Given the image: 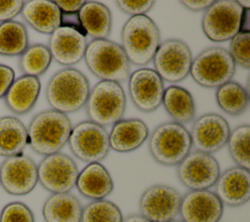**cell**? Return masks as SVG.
<instances>
[{
    "mask_svg": "<svg viewBox=\"0 0 250 222\" xmlns=\"http://www.w3.org/2000/svg\"><path fill=\"white\" fill-rule=\"evenodd\" d=\"M72 129L69 117L55 110L36 113L27 127V141L38 155H49L60 151L68 141Z\"/></svg>",
    "mask_w": 250,
    "mask_h": 222,
    "instance_id": "cell-1",
    "label": "cell"
},
{
    "mask_svg": "<svg viewBox=\"0 0 250 222\" xmlns=\"http://www.w3.org/2000/svg\"><path fill=\"white\" fill-rule=\"evenodd\" d=\"M89 92L87 77L76 68L64 67L50 78L45 95L52 110L66 114L84 107Z\"/></svg>",
    "mask_w": 250,
    "mask_h": 222,
    "instance_id": "cell-2",
    "label": "cell"
},
{
    "mask_svg": "<svg viewBox=\"0 0 250 222\" xmlns=\"http://www.w3.org/2000/svg\"><path fill=\"white\" fill-rule=\"evenodd\" d=\"M121 44L129 63L146 66L160 44L159 28L146 15L130 17L121 30Z\"/></svg>",
    "mask_w": 250,
    "mask_h": 222,
    "instance_id": "cell-3",
    "label": "cell"
},
{
    "mask_svg": "<svg viewBox=\"0 0 250 222\" xmlns=\"http://www.w3.org/2000/svg\"><path fill=\"white\" fill-rule=\"evenodd\" d=\"M85 63L101 80L123 82L129 78L130 63L120 44L108 39H92L86 47Z\"/></svg>",
    "mask_w": 250,
    "mask_h": 222,
    "instance_id": "cell-4",
    "label": "cell"
},
{
    "mask_svg": "<svg viewBox=\"0 0 250 222\" xmlns=\"http://www.w3.org/2000/svg\"><path fill=\"white\" fill-rule=\"evenodd\" d=\"M191 148L189 131L175 121L159 124L148 137L150 155L162 165H178L190 153Z\"/></svg>",
    "mask_w": 250,
    "mask_h": 222,
    "instance_id": "cell-5",
    "label": "cell"
},
{
    "mask_svg": "<svg viewBox=\"0 0 250 222\" xmlns=\"http://www.w3.org/2000/svg\"><path fill=\"white\" fill-rule=\"evenodd\" d=\"M85 105L90 121L103 127L113 125L125 112V92L120 83L101 80L90 90Z\"/></svg>",
    "mask_w": 250,
    "mask_h": 222,
    "instance_id": "cell-6",
    "label": "cell"
},
{
    "mask_svg": "<svg viewBox=\"0 0 250 222\" xmlns=\"http://www.w3.org/2000/svg\"><path fill=\"white\" fill-rule=\"evenodd\" d=\"M235 73V63L229 51L212 46L192 59L189 74L200 86L218 88L230 81Z\"/></svg>",
    "mask_w": 250,
    "mask_h": 222,
    "instance_id": "cell-7",
    "label": "cell"
},
{
    "mask_svg": "<svg viewBox=\"0 0 250 222\" xmlns=\"http://www.w3.org/2000/svg\"><path fill=\"white\" fill-rule=\"evenodd\" d=\"M244 10L235 0H217L203 13L201 27L213 42L230 40L240 31Z\"/></svg>",
    "mask_w": 250,
    "mask_h": 222,
    "instance_id": "cell-8",
    "label": "cell"
},
{
    "mask_svg": "<svg viewBox=\"0 0 250 222\" xmlns=\"http://www.w3.org/2000/svg\"><path fill=\"white\" fill-rule=\"evenodd\" d=\"M67 143L71 153L88 163L103 160L110 150L105 128L90 120L78 122L72 127Z\"/></svg>",
    "mask_w": 250,
    "mask_h": 222,
    "instance_id": "cell-9",
    "label": "cell"
},
{
    "mask_svg": "<svg viewBox=\"0 0 250 222\" xmlns=\"http://www.w3.org/2000/svg\"><path fill=\"white\" fill-rule=\"evenodd\" d=\"M192 59L191 51L186 42L170 38L160 42L152 61L154 70L162 80L176 83L189 75Z\"/></svg>",
    "mask_w": 250,
    "mask_h": 222,
    "instance_id": "cell-10",
    "label": "cell"
},
{
    "mask_svg": "<svg viewBox=\"0 0 250 222\" xmlns=\"http://www.w3.org/2000/svg\"><path fill=\"white\" fill-rule=\"evenodd\" d=\"M78 173L74 160L62 153L46 155L37 165L38 182L52 194L69 193L76 184Z\"/></svg>",
    "mask_w": 250,
    "mask_h": 222,
    "instance_id": "cell-11",
    "label": "cell"
},
{
    "mask_svg": "<svg viewBox=\"0 0 250 222\" xmlns=\"http://www.w3.org/2000/svg\"><path fill=\"white\" fill-rule=\"evenodd\" d=\"M220 174L217 159L210 154L197 151L189 153L177 165L180 182L190 191L208 190L215 185Z\"/></svg>",
    "mask_w": 250,
    "mask_h": 222,
    "instance_id": "cell-12",
    "label": "cell"
},
{
    "mask_svg": "<svg viewBox=\"0 0 250 222\" xmlns=\"http://www.w3.org/2000/svg\"><path fill=\"white\" fill-rule=\"evenodd\" d=\"M181 199L180 193L171 186L152 185L140 198L141 215L150 222H170L179 214Z\"/></svg>",
    "mask_w": 250,
    "mask_h": 222,
    "instance_id": "cell-13",
    "label": "cell"
},
{
    "mask_svg": "<svg viewBox=\"0 0 250 222\" xmlns=\"http://www.w3.org/2000/svg\"><path fill=\"white\" fill-rule=\"evenodd\" d=\"M37 165L27 155L6 157L0 164V184L13 196L29 194L37 185Z\"/></svg>",
    "mask_w": 250,
    "mask_h": 222,
    "instance_id": "cell-14",
    "label": "cell"
},
{
    "mask_svg": "<svg viewBox=\"0 0 250 222\" xmlns=\"http://www.w3.org/2000/svg\"><path fill=\"white\" fill-rule=\"evenodd\" d=\"M128 91L138 110L150 112L162 104L164 83L154 69L143 67L129 75Z\"/></svg>",
    "mask_w": 250,
    "mask_h": 222,
    "instance_id": "cell-15",
    "label": "cell"
},
{
    "mask_svg": "<svg viewBox=\"0 0 250 222\" xmlns=\"http://www.w3.org/2000/svg\"><path fill=\"white\" fill-rule=\"evenodd\" d=\"M229 133V125L222 115L204 113L191 126V147L197 152L212 155L227 145Z\"/></svg>",
    "mask_w": 250,
    "mask_h": 222,
    "instance_id": "cell-16",
    "label": "cell"
},
{
    "mask_svg": "<svg viewBox=\"0 0 250 222\" xmlns=\"http://www.w3.org/2000/svg\"><path fill=\"white\" fill-rule=\"evenodd\" d=\"M50 35L48 48L58 64L70 67L84 58L87 39L82 29L61 25Z\"/></svg>",
    "mask_w": 250,
    "mask_h": 222,
    "instance_id": "cell-17",
    "label": "cell"
},
{
    "mask_svg": "<svg viewBox=\"0 0 250 222\" xmlns=\"http://www.w3.org/2000/svg\"><path fill=\"white\" fill-rule=\"evenodd\" d=\"M224 204L209 190L189 191L181 199L179 214L183 222H219Z\"/></svg>",
    "mask_w": 250,
    "mask_h": 222,
    "instance_id": "cell-18",
    "label": "cell"
},
{
    "mask_svg": "<svg viewBox=\"0 0 250 222\" xmlns=\"http://www.w3.org/2000/svg\"><path fill=\"white\" fill-rule=\"evenodd\" d=\"M214 186L215 194L223 204L241 206L250 198V172L239 166L230 167L220 174Z\"/></svg>",
    "mask_w": 250,
    "mask_h": 222,
    "instance_id": "cell-19",
    "label": "cell"
},
{
    "mask_svg": "<svg viewBox=\"0 0 250 222\" xmlns=\"http://www.w3.org/2000/svg\"><path fill=\"white\" fill-rule=\"evenodd\" d=\"M148 138L147 125L139 118L120 119L108 134L109 147L118 153H129L141 147Z\"/></svg>",
    "mask_w": 250,
    "mask_h": 222,
    "instance_id": "cell-20",
    "label": "cell"
},
{
    "mask_svg": "<svg viewBox=\"0 0 250 222\" xmlns=\"http://www.w3.org/2000/svg\"><path fill=\"white\" fill-rule=\"evenodd\" d=\"M21 14L23 20L40 33L52 34L61 26L62 12L54 1H24Z\"/></svg>",
    "mask_w": 250,
    "mask_h": 222,
    "instance_id": "cell-21",
    "label": "cell"
},
{
    "mask_svg": "<svg viewBox=\"0 0 250 222\" xmlns=\"http://www.w3.org/2000/svg\"><path fill=\"white\" fill-rule=\"evenodd\" d=\"M75 186L83 197L93 200H104L113 190L111 176L100 162L88 163L78 173Z\"/></svg>",
    "mask_w": 250,
    "mask_h": 222,
    "instance_id": "cell-22",
    "label": "cell"
},
{
    "mask_svg": "<svg viewBox=\"0 0 250 222\" xmlns=\"http://www.w3.org/2000/svg\"><path fill=\"white\" fill-rule=\"evenodd\" d=\"M41 90L38 77L21 75L15 79L4 97L7 108L16 114H25L35 106Z\"/></svg>",
    "mask_w": 250,
    "mask_h": 222,
    "instance_id": "cell-23",
    "label": "cell"
},
{
    "mask_svg": "<svg viewBox=\"0 0 250 222\" xmlns=\"http://www.w3.org/2000/svg\"><path fill=\"white\" fill-rule=\"evenodd\" d=\"M84 33L93 39H107L111 31L110 10L103 3L85 1L77 13Z\"/></svg>",
    "mask_w": 250,
    "mask_h": 222,
    "instance_id": "cell-24",
    "label": "cell"
},
{
    "mask_svg": "<svg viewBox=\"0 0 250 222\" xmlns=\"http://www.w3.org/2000/svg\"><path fill=\"white\" fill-rule=\"evenodd\" d=\"M83 206L70 193L52 194L44 202L42 215L45 222H80Z\"/></svg>",
    "mask_w": 250,
    "mask_h": 222,
    "instance_id": "cell-25",
    "label": "cell"
},
{
    "mask_svg": "<svg viewBox=\"0 0 250 222\" xmlns=\"http://www.w3.org/2000/svg\"><path fill=\"white\" fill-rule=\"evenodd\" d=\"M28 145L27 128L15 116L0 117V156L21 155Z\"/></svg>",
    "mask_w": 250,
    "mask_h": 222,
    "instance_id": "cell-26",
    "label": "cell"
},
{
    "mask_svg": "<svg viewBox=\"0 0 250 222\" xmlns=\"http://www.w3.org/2000/svg\"><path fill=\"white\" fill-rule=\"evenodd\" d=\"M162 104L167 113L175 122L184 125L191 122L195 116V104L191 94L185 88L177 85L169 86L164 90Z\"/></svg>",
    "mask_w": 250,
    "mask_h": 222,
    "instance_id": "cell-27",
    "label": "cell"
},
{
    "mask_svg": "<svg viewBox=\"0 0 250 222\" xmlns=\"http://www.w3.org/2000/svg\"><path fill=\"white\" fill-rule=\"evenodd\" d=\"M28 33L23 23L10 21L0 23V55L21 56L28 45Z\"/></svg>",
    "mask_w": 250,
    "mask_h": 222,
    "instance_id": "cell-28",
    "label": "cell"
},
{
    "mask_svg": "<svg viewBox=\"0 0 250 222\" xmlns=\"http://www.w3.org/2000/svg\"><path fill=\"white\" fill-rule=\"evenodd\" d=\"M216 101L219 108L229 115L242 114L249 106L247 90L235 81H229L216 91Z\"/></svg>",
    "mask_w": 250,
    "mask_h": 222,
    "instance_id": "cell-29",
    "label": "cell"
},
{
    "mask_svg": "<svg viewBox=\"0 0 250 222\" xmlns=\"http://www.w3.org/2000/svg\"><path fill=\"white\" fill-rule=\"evenodd\" d=\"M52 60L48 46L39 43L32 44L20 56L19 67L23 75L38 77L46 72Z\"/></svg>",
    "mask_w": 250,
    "mask_h": 222,
    "instance_id": "cell-30",
    "label": "cell"
},
{
    "mask_svg": "<svg viewBox=\"0 0 250 222\" xmlns=\"http://www.w3.org/2000/svg\"><path fill=\"white\" fill-rule=\"evenodd\" d=\"M229 153L237 166L250 169V126L242 124L230 131L228 142Z\"/></svg>",
    "mask_w": 250,
    "mask_h": 222,
    "instance_id": "cell-31",
    "label": "cell"
},
{
    "mask_svg": "<svg viewBox=\"0 0 250 222\" xmlns=\"http://www.w3.org/2000/svg\"><path fill=\"white\" fill-rule=\"evenodd\" d=\"M120 208L106 200H93L82 209L80 222H122Z\"/></svg>",
    "mask_w": 250,
    "mask_h": 222,
    "instance_id": "cell-32",
    "label": "cell"
},
{
    "mask_svg": "<svg viewBox=\"0 0 250 222\" xmlns=\"http://www.w3.org/2000/svg\"><path fill=\"white\" fill-rule=\"evenodd\" d=\"M229 55L235 64L245 69L250 67V32L239 31L230 39Z\"/></svg>",
    "mask_w": 250,
    "mask_h": 222,
    "instance_id": "cell-33",
    "label": "cell"
},
{
    "mask_svg": "<svg viewBox=\"0 0 250 222\" xmlns=\"http://www.w3.org/2000/svg\"><path fill=\"white\" fill-rule=\"evenodd\" d=\"M0 222H35L31 209L21 201L10 202L0 213Z\"/></svg>",
    "mask_w": 250,
    "mask_h": 222,
    "instance_id": "cell-34",
    "label": "cell"
},
{
    "mask_svg": "<svg viewBox=\"0 0 250 222\" xmlns=\"http://www.w3.org/2000/svg\"><path fill=\"white\" fill-rule=\"evenodd\" d=\"M117 7L125 14L131 17L143 16L147 13L154 4V1L144 0V1H128V0H118L115 2Z\"/></svg>",
    "mask_w": 250,
    "mask_h": 222,
    "instance_id": "cell-35",
    "label": "cell"
},
{
    "mask_svg": "<svg viewBox=\"0 0 250 222\" xmlns=\"http://www.w3.org/2000/svg\"><path fill=\"white\" fill-rule=\"evenodd\" d=\"M23 2L21 0H9L0 1V22H10L13 21L17 16H19L22 10Z\"/></svg>",
    "mask_w": 250,
    "mask_h": 222,
    "instance_id": "cell-36",
    "label": "cell"
},
{
    "mask_svg": "<svg viewBox=\"0 0 250 222\" xmlns=\"http://www.w3.org/2000/svg\"><path fill=\"white\" fill-rule=\"evenodd\" d=\"M15 80V71L9 66L0 64V99L4 98Z\"/></svg>",
    "mask_w": 250,
    "mask_h": 222,
    "instance_id": "cell-37",
    "label": "cell"
},
{
    "mask_svg": "<svg viewBox=\"0 0 250 222\" xmlns=\"http://www.w3.org/2000/svg\"><path fill=\"white\" fill-rule=\"evenodd\" d=\"M55 4L58 6L60 11L63 14H74L78 13L85 1L82 0H70V1H64V0H59L54 1Z\"/></svg>",
    "mask_w": 250,
    "mask_h": 222,
    "instance_id": "cell-38",
    "label": "cell"
},
{
    "mask_svg": "<svg viewBox=\"0 0 250 222\" xmlns=\"http://www.w3.org/2000/svg\"><path fill=\"white\" fill-rule=\"evenodd\" d=\"M213 0H183L180 3L192 12L206 11L212 4Z\"/></svg>",
    "mask_w": 250,
    "mask_h": 222,
    "instance_id": "cell-39",
    "label": "cell"
},
{
    "mask_svg": "<svg viewBox=\"0 0 250 222\" xmlns=\"http://www.w3.org/2000/svg\"><path fill=\"white\" fill-rule=\"evenodd\" d=\"M122 222H150L141 214H132L127 216L126 218H123Z\"/></svg>",
    "mask_w": 250,
    "mask_h": 222,
    "instance_id": "cell-40",
    "label": "cell"
},
{
    "mask_svg": "<svg viewBox=\"0 0 250 222\" xmlns=\"http://www.w3.org/2000/svg\"><path fill=\"white\" fill-rule=\"evenodd\" d=\"M237 3L240 5V7L243 9V10H249L250 9V1H237Z\"/></svg>",
    "mask_w": 250,
    "mask_h": 222,
    "instance_id": "cell-41",
    "label": "cell"
},
{
    "mask_svg": "<svg viewBox=\"0 0 250 222\" xmlns=\"http://www.w3.org/2000/svg\"><path fill=\"white\" fill-rule=\"evenodd\" d=\"M170 222H183L182 220L180 221V220H172V221H170Z\"/></svg>",
    "mask_w": 250,
    "mask_h": 222,
    "instance_id": "cell-42",
    "label": "cell"
}]
</instances>
